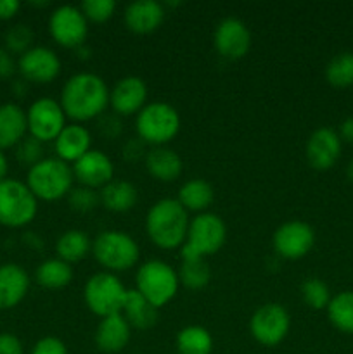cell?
<instances>
[{"label":"cell","mask_w":353,"mask_h":354,"mask_svg":"<svg viewBox=\"0 0 353 354\" xmlns=\"http://www.w3.org/2000/svg\"><path fill=\"white\" fill-rule=\"evenodd\" d=\"M59 104L66 118L75 123H85L106 113L109 106V88L96 73H76L69 76L61 88Z\"/></svg>","instance_id":"obj_1"},{"label":"cell","mask_w":353,"mask_h":354,"mask_svg":"<svg viewBox=\"0 0 353 354\" xmlns=\"http://www.w3.org/2000/svg\"><path fill=\"white\" fill-rule=\"evenodd\" d=\"M189 213L172 197L159 199L145 214V234L159 249L182 248L189 230Z\"/></svg>","instance_id":"obj_2"},{"label":"cell","mask_w":353,"mask_h":354,"mask_svg":"<svg viewBox=\"0 0 353 354\" xmlns=\"http://www.w3.org/2000/svg\"><path fill=\"white\" fill-rule=\"evenodd\" d=\"M227 241V227L221 216L210 213H199L190 220L185 242L180 248L182 261H197L206 256H213L224 248Z\"/></svg>","instance_id":"obj_3"},{"label":"cell","mask_w":353,"mask_h":354,"mask_svg":"<svg viewBox=\"0 0 353 354\" xmlns=\"http://www.w3.org/2000/svg\"><path fill=\"white\" fill-rule=\"evenodd\" d=\"M73 176L71 165L64 162L59 158H44L28 168L26 185L38 201L45 203H55L71 192Z\"/></svg>","instance_id":"obj_4"},{"label":"cell","mask_w":353,"mask_h":354,"mask_svg":"<svg viewBox=\"0 0 353 354\" xmlns=\"http://www.w3.org/2000/svg\"><path fill=\"white\" fill-rule=\"evenodd\" d=\"M92 254L104 272L118 273L134 268L141 259V248L123 230H104L93 239Z\"/></svg>","instance_id":"obj_5"},{"label":"cell","mask_w":353,"mask_h":354,"mask_svg":"<svg viewBox=\"0 0 353 354\" xmlns=\"http://www.w3.org/2000/svg\"><path fill=\"white\" fill-rule=\"evenodd\" d=\"M180 127L182 120L179 111L172 104L161 100L145 104L135 118L138 138L152 147H161L172 142L179 135Z\"/></svg>","instance_id":"obj_6"},{"label":"cell","mask_w":353,"mask_h":354,"mask_svg":"<svg viewBox=\"0 0 353 354\" xmlns=\"http://www.w3.org/2000/svg\"><path fill=\"white\" fill-rule=\"evenodd\" d=\"M179 287V273L163 259H147L135 273V290L158 310L176 296Z\"/></svg>","instance_id":"obj_7"},{"label":"cell","mask_w":353,"mask_h":354,"mask_svg":"<svg viewBox=\"0 0 353 354\" xmlns=\"http://www.w3.org/2000/svg\"><path fill=\"white\" fill-rule=\"evenodd\" d=\"M38 199L26 182L9 178L0 182V225L6 228H23L35 220Z\"/></svg>","instance_id":"obj_8"},{"label":"cell","mask_w":353,"mask_h":354,"mask_svg":"<svg viewBox=\"0 0 353 354\" xmlns=\"http://www.w3.org/2000/svg\"><path fill=\"white\" fill-rule=\"evenodd\" d=\"M128 289L116 273H93L83 287V301L96 317L106 318L123 311Z\"/></svg>","instance_id":"obj_9"},{"label":"cell","mask_w":353,"mask_h":354,"mask_svg":"<svg viewBox=\"0 0 353 354\" xmlns=\"http://www.w3.org/2000/svg\"><path fill=\"white\" fill-rule=\"evenodd\" d=\"M291 317L279 303H266L260 306L249 320V332L260 346L275 348L287 337Z\"/></svg>","instance_id":"obj_10"},{"label":"cell","mask_w":353,"mask_h":354,"mask_svg":"<svg viewBox=\"0 0 353 354\" xmlns=\"http://www.w3.org/2000/svg\"><path fill=\"white\" fill-rule=\"evenodd\" d=\"M48 33L62 47L80 48L89 35V21L80 7L64 3L55 7L48 16Z\"/></svg>","instance_id":"obj_11"},{"label":"cell","mask_w":353,"mask_h":354,"mask_svg":"<svg viewBox=\"0 0 353 354\" xmlns=\"http://www.w3.org/2000/svg\"><path fill=\"white\" fill-rule=\"evenodd\" d=\"M28 135L38 142H54L66 127V114L59 100L52 97H40L26 109Z\"/></svg>","instance_id":"obj_12"},{"label":"cell","mask_w":353,"mask_h":354,"mask_svg":"<svg viewBox=\"0 0 353 354\" xmlns=\"http://www.w3.org/2000/svg\"><path fill=\"white\" fill-rule=\"evenodd\" d=\"M315 244V232L307 221L291 220L280 225L272 235L273 251L287 261L301 259L311 251Z\"/></svg>","instance_id":"obj_13"},{"label":"cell","mask_w":353,"mask_h":354,"mask_svg":"<svg viewBox=\"0 0 353 354\" xmlns=\"http://www.w3.org/2000/svg\"><path fill=\"white\" fill-rule=\"evenodd\" d=\"M17 73L24 82L45 85L61 75V59L52 48L33 45L17 57Z\"/></svg>","instance_id":"obj_14"},{"label":"cell","mask_w":353,"mask_h":354,"mask_svg":"<svg viewBox=\"0 0 353 354\" xmlns=\"http://www.w3.org/2000/svg\"><path fill=\"white\" fill-rule=\"evenodd\" d=\"M213 45L221 57L237 61L251 48V31L244 21L237 17H225L215 28Z\"/></svg>","instance_id":"obj_15"},{"label":"cell","mask_w":353,"mask_h":354,"mask_svg":"<svg viewBox=\"0 0 353 354\" xmlns=\"http://www.w3.org/2000/svg\"><path fill=\"white\" fill-rule=\"evenodd\" d=\"M73 176L82 187L100 190L104 185L114 180V165L106 152L99 149H90L85 156L71 165Z\"/></svg>","instance_id":"obj_16"},{"label":"cell","mask_w":353,"mask_h":354,"mask_svg":"<svg viewBox=\"0 0 353 354\" xmlns=\"http://www.w3.org/2000/svg\"><path fill=\"white\" fill-rule=\"evenodd\" d=\"M305 154L311 168L318 171H327L338 162L341 156V137L332 128H317L308 137Z\"/></svg>","instance_id":"obj_17"},{"label":"cell","mask_w":353,"mask_h":354,"mask_svg":"<svg viewBox=\"0 0 353 354\" xmlns=\"http://www.w3.org/2000/svg\"><path fill=\"white\" fill-rule=\"evenodd\" d=\"M147 85L138 76H125L109 90V106L118 116H132L141 113L147 104Z\"/></svg>","instance_id":"obj_18"},{"label":"cell","mask_w":353,"mask_h":354,"mask_svg":"<svg viewBox=\"0 0 353 354\" xmlns=\"http://www.w3.org/2000/svg\"><path fill=\"white\" fill-rule=\"evenodd\" d=\"M123 21L132 33L151 35L165 21V6L158 0H135L125 7Z\"/></svg>","instance_id":"obj_19"},{"label":"cell","mask_w":353,"mask_h":354,"mask_svg":"<svg viewBox=\"0 0 353 354\" xmlns=\"http://www.w3.org/2000/svg\"><path fill=\"white\" fill-rule=\"evenodd\" d=\"M132 337V327L121 313L100 318L93 334L97 349L104 354H118L128 346Z\"/></svg>","instance_id":"obj_20"},{"label":"cell","mask_w":353,"mask_h":354,"mask_svg":"<svg viewBox=\"0 0 353 354\" xmlns=\"http://www.w3.org/2000/svg\"><path fill=\"white\" fill-rule=\"evenodd\" d=\"M31 279L26 270L17 263L0 265V310L19 306L28 296Z\"/></svg>","instance_id":"obj_21"},{"label":"cell","mask_w":353,"mask_h":354,"mask_svg":"<svg viewBox=\"0 0 353 354\" xmlns=\"http://www.w3.org/2000/svg\"><path fill=\"white\" fill-rule=\"evenodd\" d=\"M90 149H92V135L82 123L66 124L54 140L55 158L62 159L68 165L78 161Z\"/></svg>","instance_id":"obj_22"},{"label":"cell","mask_w":353,"mask_h":354,"mask_svg":"<svg viewBox=\"0 0 353 354\" xmlns=\"http://www.w3.org/2000/svg\"><path fill=\"white\" fill-rule=\"evenodd\" d=\"M28 135L26 111L16 102L0 106V151L14 149Z\"/></svg>","instance_id":"obj_23"},{"label":"cell","mask_w":353,"mask_h":354,"mask_svg":"<svg viewBox=\"0 0 353 354\" xmlns=\"http://www.w3.org/2000/svg\"><path fill=\"white\" fill-rule=\"evenodd\" d=\"M145 169L154 180L163 183H172L182 175L183 162L182 158L173 149L161 145L152 147L145 154Z\"/></svg>","instance_id":"obj_24"},{"label":"cell","mask_w":353,"mask_h":354,"mask_svg":"<svg viewBox=\"0 0 353 354\" xmlns=\"http://www.w3.org/2000/svg\"><path fill=\"white\" fill-rule=\"evenodd\" d=\"M100 206L111 213H127L137 204L138 190L128 180L114 178L99 190Z\"/></svg>","instance_id":"obj_25"},{"label":"cell","mask_w":353,"mask_h":354,"mask_svg":"<svg viewBox=\"0 0 353 354\" xmlns=\"http://www.w3.org/2000/svg\"><path fill=\"white\" fill-rule=\"evenodd\" d=\"M132 328L135 330H149L158 322V308L152 306L142 294L137 290H128L125 299L123 311H121Z\"/></svg>","instance_id":"obj_26"},{"label":"cell","mask_w":353,"mask_h":354,"mask_svg":"<svg viewBox=\"0 0 353 354\" xmlns=\"http://www.w3.org/2000/svg\"><path fill=\"white\" fill-rule=\"evenodd\" d=\"M187 213H206L208 207L211 206L215 199L213 187L203 178L187 180L179 189L175 197Z\"/></svg>","instance_id":"obj_27"},{"label":"cell","mask_w":353,"mask_h":354,"mask_svg":"<svg viewBox=\"0 0 353 354\" xmlns=\"http://www.w3.org/2000/svg\"><path fill=\"white\" fill-rule=\"evenodd\" d=\"M55 252L57 258L62 261L69 263H80L92 252V241H90L89 234L80 228H71L59 235L57 242H55Z\"/></svg>","instance_id":"obj_28"},{"label":"cell","mask_w":353,"mask_h":354,"mask_svg":"<svg viewBox=\"0 0 353 354\" xmlns=\"http://www.w3.org/2000/svg\"><path fill=\"white\" fill-rule=\"evenodd\" d=\"M73 280V266L59 258H48L35 270V282L48 290L64 289Z\"/></svg>","instance_id":"obj_29"},{"label":"cell","mask_w":353,"mask_h":354,"mask_svg":"<svg viewBox=\"0 0 353 354\" xmlns=\"http://www.w3.org/2000/svg\"><path fill=\"white\" fill-rule=\"evenodd\" d=\"M176 354H211L213 337L210 330L201 325H187L175 337Z\"/></svg>","instance_id":"obj_30"},{"label":"cell","mask_w":353,"mask_h":354,"mask_svg":"<svg viewBox=\"0 0 353 354\" xmlns=\"http://www.w3.org/2000/svg\"><path fill=\"white\" fill-rule=\"evenodd\" d=\"M327 318L336 330L343 334H353V290H343L331 297V303L325 308Z\"/></svg>","instance_id":"obj_31"},{"label":"cell","mask_w":353,"mask_h":354,"mask_svg":"<svg viewBox=\"0 0 353 354\" xmlns=\"http://www.w3.org/2000/svg\"><path fill=\"white\" fill-rule=\"evenodd\" d=\"M325 80L334 88L353 86V52H339L325 66Z\"/></svg>","instance_id":"obj_32"},{"label":"cell","mask_w":353,"mask_h":354,"mask_svg":"<svg viewBox=\"0 0 353 354\" xmlns=\"http://www.w3.org/2000/svg\"><path fill=\"white\" fill-rule=\"evenodd\" d=\"M180 286L189 290H203L211 280L210 266L204 263V259L197 261H182L179 270Z\"/></svg>","instance_id":"obj_33"},{"label":"cell","mask_w":353,"mask_h":354,"mask_svg":"<svg viewBox=\"0 0 353 354\" xmlns=\"http://www.w3.org/2000/svg\"><path fill=\"white\" fill-rule=\"evenodd\" d=\"M301 297L311 310H325L331 303V290L324 280L310 277L301 283Z\"/></svg>","instance_id":"obj_34"},{"label":"cell","mask_w":353,"mask_h":354,"mask_svg":"<svg viewBox=\"0 0 353 354\" xmlns=\"http://www.w3.org/2000/svg\"><path fill=\"white\" fill-rule=\"evenodd\" d=\"M33 30L28 24L17 23L10 26L3 35V48H7L12 55H23L24 52L33 47Z\"/></svg>","instance_id":"obj_35"},{"label":"cell","mask_w":353,"mask_h":354,"mask_svg":"<svg viewBox=\"0 0 353 354\" xmlns=\"http://www.w3.org/2000/svg\"><path fill=\"white\" fill-rule=\"evenodd\" d=\"M68 204L75 213L85 214L100 206L99 190L89 189V187H73L68 194Z\"/></svg>","instance_id":"obj_36"},{"label":"cell","mask_w":353,"mask_h":354,"mask_svg":"<svg viewBox=\"0 0 353 354\" xmlns=\"http://www.w3.org/2000/svg\"><path fill=\"white\" fill-rule=\"evenodd\" d=\"M80 9L85 14L87 21L106 23L116 12V2L114 0H85V2H82Z\"/></svg>","instance_id":"obj_37"},{"label":"cell","mask_w":353,"mask_h":354,"mask_svg":"<svg viewBox=\"0 0 353 354\" xmlns=\"http://www.w3.org/2000/svg\"><path fill=\"white\" fill-rule=\"evenodd\" d=\"M14 149H16L17 161L23 166H28V168H31V166L44 159V144L38 142L37 138L30 137V135H26Z\"/></svg>","instance_id":"obj_38"},{"label":"cell","mask_w":353,"mask_h":354,"mask_svg":"<svg viewBox=\"0 0 353 354\" xmlns=\"http://www.w3.org/2000/svg\"><path fill=\"white\" fill-rule=\"evenodd\" d=\"M30 354H69V353H68V346H66L61 339L47 335V337H42L35 342Z\"/></svg>","instance_id":"obj_39"},{"label":"cell","mask_w":353,"mask_h":354,"mask_svg":"<svg viewBox=\"0 0 353 354\" xmlns=\"http://www.w3.org/2000/svg\"><path fill=\"white\" fill-rule=\"evenodd\" d=\"M99 130L104 137L116 138L123 130V124L118 120V114H107V116L102 114V116H99Z\"/></svg>","instance_id":"obj_40"},{"label":"cell","mask_w":353,"mask_h":354,"mask_svg":"<svg viewBox=\"0 0 353 354\" xmlns=\"http://www.w3.org/2000/svg\"><path fill=\"white\" fill-rule=\"evenodd\" d=\"M0 354H24L23 342L10 332L0 334Z\"/></svg>","instance_id":"obj_41"},{"label":"cell","mask_w":353,"mask_h":354,"mask_svg":"<svg viewBox=\"0 0 353 354\" xmlns=\"http://www.w3.org/2000/svg\"><path fill=\"white\" fill-rule=\"evenodd\" d=\"M17 71V61L7 48L0 47V80H7Z\"/></svg>","instance_id":"obj_42"},{"label":"cell","mask_w":353,"mask_h":354,"mask_svg":"<svg viewBox=\"0 0 353 354\" xmlns=\"http://www.w3.org/2000/svg\"><path fill=\"white\" fill-rule=\"evenodd\" d=\"M144 142L141 140V138H135V140H130L128 142L127 145H125V159H127V161H137L138 158H142V156H144V159H145V154H147V152L144 151Z\"/></svg>","instance_id":"obj_43"},{"label":"cell","mask_w":353,"mask_h":354,"mask_svg":"<svg viewBox=\"0 0 353 354\" xmlns=\"http://www.w3.org/2000/svg\"><path fill=\"white\" fill-rule=\"evenodd\" d=\"M19 0H0V21H9L19 12Z\"/></svg>","instance_id":"obj_44"},{"label":"cell","mask_w":353,"mask_h":354,"mask_svg":"<svg viewBox=\"0 0 353 354\" xmlns=\"http://www.w3.org/2000/svg\"><path fill=\"white\" fill-rule=\"evenodd\" d=\"M339 137H341L343 140L353 144V116L346 118V120L343 121L341 127H339Z\"/></svg>","instance_id":"obj_45"},{"label":"cell","mask_w":353,"mask_h":354,"mask_svg":"<svg viewBox=\"0 0 353 354\" xmlns=\"http://www.w3.org/2000/svg\"><path fill=\"white\" fill-rule=\"evenodd\" d=\"M7 173H9V161H7L6 152L0 151V182L7 178Z\"/></svg>","instance_id":"obj_46"},{"label":"cell","mask_w":353,"mask_h":354,"mask_svg":"<svg viewBox=\"0 0 353 354\" xmlns=\"http://www.w3.org/2000/svg\"><path fill=\"white\" fill-rule=\"evenodd\" d=\"M346 176H348L350 182L353 183V159L348 162V166H346Z\"/></svg>","instance_id":"obj_47"},{"label":"cell","mask_w":353,"mask_h":354,"mask_svg":"<svg viewBox=\"0 0 353 354\" xmlns=\"http://www.w3.org/2000/svg\"><path fill=\"white\" fill-rule=\"evenodd\" d=\"M31 6H35V7H45V6H48V2H31Z\"/></svg>","instance_id":"obj_48"}]
</instances>
